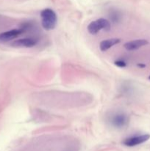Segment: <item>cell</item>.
<instances>
[{
    "label": "cell",
    "mask_w": 150,
    "mask_h": 151,
    "mask_svg": "<svg viewBox=\"0 0 150 151\" xmlns=\"http://www.w3.org/2000/svg\"><path fill=\"white\" fill-rule=\"evenodd\" d=\"M41 25L46 30H51L56 27L57 16L55 12L50 8H46L41 12Z\"/></svg>",
    "instance_id": "obj_1"
},
{
    "label": "cell",
    "mask_w": 150,
    "mask_h": 151,
    "mask_svg": "<svg viewBox=\"0 0 150 151\" xmlns=\"http://www.w3.org/2000/svg\"><path fill=\"white\" fill-rule=\"evenodd\" d=\"M107 119L111 126L118 129L125 128L129 123V116L122 111L111 112L107 116Z\"/></svg>",
    "instance_id": "obj_2"
},
{
    "label": "cell",
    "mask_w": 150,
    "mask_h": 151,
    "mask_svg": "<svg viewBox=\"0 0 150 151\" xmlns=\"http://www.w3.org/2000/svg\"><path fill=\"white\" fill-rule=\"evenodd\" d=\"M88 32L91 35H96L100 30L103 29L105 32H108L111 29V24L107 19H99L96 21H93L88 24Z\"/></svg>",
    "instance_id": "obj_3"
},
{
    "label": "cell",
    "mask_w": 150,
    "mask_h": 151,
    "mask_svg": "<svg viewBox=\"0 0 150 151\" xmlns=\"http://www.w3.org/2000/svg\"><path fill=\"white\" fill-rule=\"evenodd\" d=\"M150 139L149 134H143V135L132 136L125 139L123 141V144L126 147H135L146 142Z\"/></svg>",
    "instance_id": "obj_4"
},
{
    "label": "cell",
    "mask_w": 150,
    "mask_h": 151,
    "mask_svg": "<svg viewBox=\"0 0 150 151\" xmlns=\"http://www.w3.org/2000/svg\"><path fill=\"white\" fill-rule=\"evenodd\" d=\"M38 41L35 38H26L15 40L10 44L11 47L15 48H31L38 44Z\"/></svg>",
    "instance_id": "obj_5"
},
{
    "label": "cell",
    "mask_w": 150,
    "mask_h": 151,
    "mask_svg": "<svg viewBox=\"0 0 150 151\" xmlns=\"http://www.w3.org/2000/svg\"><path fill=\"white\" fill-rule=\"evenodd\" d=\"M23 33L24 31L21 28L10 29V30L1 32L0 33V43L8 42V41L15 39Z\"/></svg>",
    "instance_id": "obj_6"
},
{
    "label": "cell",
    "mask_w": 150,
    "mask_h": 151,
    "mask_svg": "<svg viewBox=\"0 0 150 151\" xmlns=\"http://www.w3.org/2000/svg\"><path fill=\"white\" fill-rule=\"evenodd\" d=\"M148 44L149 41L146 39H137L128 41L126 44H124V47L128 51H135V50H138V49L147 45Z\"/></svg>",
    "instance_id": "obj_7"
},
{
    "label": "cell",
    "mask_w": 150,
    "mask_h": 151,
    "mask_svg": "<svg viewBox=\"0 0 150 151\" xmlns=\"http://www.w3.org/2000/svg\"><path fill=\"white\" fill-rule=\"evenodd\" d=\"M121 42V39L116 38H109V39L103 40L99 44V49L101 52H105L113 47V46L119 44Z\"/></svg>",
    "instance_id": "obj_8"
},
{
    "label": "cell",
    "mask_w": 150,
    "mask_h": 151,
    "mask_svg": "<svg viewBox=\"0 0 150 151\" xmlns=\"http://www.w3.org/2000/svg\"><path fill=\"white\" fill-rule=\"evenodd\" d=\"M110 18L111 19V20H113L114 22H119L121 19V15L119 14L117 11H114L113 13H112L111 14H110Z\"/></svg>",
    "instance_id": "obj_9"
},
{
    "label": "cell",
    "mask_w": 150,
    "mask_h": 151,
    "mask_svg": "<svg viewBox=\"0 0 150 151\" xmlns=\"http://www.w3.org/2000/svg\"><path fill=\"white\" fill-rule=\"evenodd\" d=\"M114 63L116 66H119V67H121V68H124L126 66V62H125L124 60H116V61L114 62Z\"/></svg>",
    "instance_id": "obj_10"
},
{
    "label": "cell",
    "mask_w": 150,
    "mask_h": 151,
    "mask_svg": "<svg viewBox=\"0 0 150 151\" xmlns=\"http://www.w3.org/2000/svg\"><path fill=\"white\" fill-rule=\"evenodd\" d=\"M138 66H139V67H145L146 65L145 64H141V63H140V64H138Z\"/></svg>",
    "instance_id": "obj_11"
},
{
    "label": "cell",
    "mask_w": 150,
    "mask_h": 151,
    "mask_svg": "<svg viewBox=\"0 0 150 151\" xmlns=\"http://www.w3.org/2000/svg\"><path fill=\"white\" fill-rule=\"evenodd\" d=\"M149 80H150V76H149Z\"/></svg>",
    "instance_id": "obj_12"
}]
</instances>
